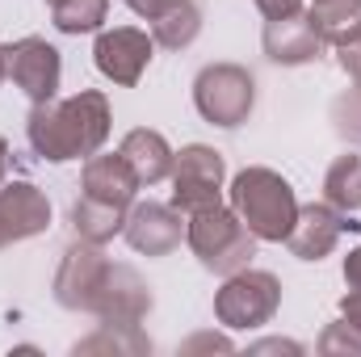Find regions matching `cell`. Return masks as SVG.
I'll return each instance as SVG.
<instances>
[{"instance_id":"obj_1","label":"cell","mask_w":361,"mask_h":357,"mask_svg":"<svg viewBox=\"0 0 361 357\" xmlns=\"http://www.w3.org/2000/svg\"><path fill=\"white\" fill-rule=\"evenodd\" d=\"M25 135H30V147L51 164L89 160L109 139V101L97 89H85L68 101H55V97L34 101L25 118Z\"/></svg>"},{"instance_id":"obj_2","label":"cell","mask_w":361,"mask_h":357,"mask_svg":"<svg viewBox=\"0 0 361 357\" xmlns=\"http://www.w3.org/2000/svg\"><path fill=\"white\" fill-rule=\"evenodd\" d=\"M231 210L244 219V227L257 240L281 244L294 227L298 214V198L290 189V181L273 169H244L231 181Z\"/></svg>"},{"instance_id":"obj_3","label":"cell","mask_w":361,"mask_h":357,"mask_svg":"<svg viewBox=\"0 0 361 357\" xmlns=\"http://www.w3.org/2000/svg\"><path fill=\"white\" fill-rule=\"evenodd\" d=\"M185 240H189V248H193V257L202 265L210 269V273H223V277L235 273V269H248V261L257 257V236L223 202L210 206V210L189 214Z\"/></svg>"},{"instance_id":"obj_4","label":"cell","mask_w":361,"mask_h":357,"mask_svg":"<svg viewBox=\"0 0 361 357\" xmlns=\"http://www.w3.org/2000/svg\"><path fill=\"white\" fill-rule=\"evenodd\" d=\"M252 101H257V80L240 63H210L193 80V105H197V114L210 126H227L231 131V126L248 122Z\"/></svg>"},{"instance_id":"obj_5","label":"cell","mask_w":361,"mask_h":357,"mask_svg":"<svg viewBox=\"0 0 361 357\" xmlns=\"http://www.w3.org/2000/svg\"><path fill=\"white\" fill-rule=\"evenodd\" d=\"M277 307H281V282L265 269H235L214 294V315L227 328H261L277 315Z\"/></svg>"},{"instance_id":"obj_6","label":"cell","mask_w":361,"mask_h":357,"mask_svg":"<svg viewBox=\"0 0 361 357\" xmlns=\"http://www.w3.org/2000/svg\"><path fill=\"white\" fill-rule=\"evenodd\" d=\"M223 177H227V164L214 147H206V143L180 147V156L173 160V206L180 214H197V210L219 206Z\"/></svg>"},{"instance_id":"obj_7","label":"cell","mask_w":361,"mask_h":357,"mask_svg":"<svg viewBox=\"0 0 361 357\" xmlns=\"http://www.w3.org/2000/svg\"><path fill=\"white\" fill-rule=\"evenodd\" d=\"M109 269H114V261L101 253V244H92V240L72 244L63 253L59 273H55V298H59V307L97 315L101 294H105V282H109Z\"/></svg>"},{"instance_id":"obj_8","label":"cell","mask_w":361,"mask_h":357,"mask_svg":"<svg viewBox=\"0 0 361 357\" xmlns=\"http://www.w3.org/2000/svg\"><path fill=\"white\" fill-rule=\"evenodd\" d=\"M0 63H4V80H13L30 101H51L59 92V76H63L59 51L38 34L0 47Z\"/></svg>"},{"instance_id":"obj_9","label":"cell","mask_w":361,"mask_h":357,"mask_svg":"<svg viewBox=\"0 0 361 357\" xmlns=\"http://www.w3.org/2000/svg\"><path fill=\"white\" fill-rule=\"evenodd\" d=\"M152 51H156V38H152L147 30L118 25V30H101V34H97L92 59H97V72H101L105 80L130 89V85H139V76L147 72Z\"/></svg>"},{"instance_id":"obj_10","label":"cell","mask_w":361,"mask_h":357,"mask_svg":"<svg viewBox=\"0 0 361 357\" xmlns=\"http://www.w3.org/2000/svg\"><path fill=\"white\" fill-rule=\"evenodd\" d=\"M361 223H353V214L328 206V202H311V206H298L294 214V227L286 236V248L298 257V261H324L345 231H357Z\"/></svg>"},{"instance_id":"obj_11","label":"cell","mask_w":361,"mask_h":357,"mask_svg":"<svg viewBox=\"0 0 361 357\" xmlns=\"http://www.w3.org/2000/svg\"><path fill=\"white\" fill-rule=\"evenodd\" d=\"M51 227V202L30 181H4L0 185V248L30 240Z\"/></svg>"},{"instance_id":"obj_12","label":"cell","mask_w":361,"mask_h":357,"mask_svg":"<svg viewBox=\"0 0 361 357\" xmlns=\"http://www.w3.org/2000/svg\"><path fill=\"white\" fill-rule=\"evenodd\" d=\"M126 244L143 257H169L180 244V210L164 202H135L122 227Z\"/></svg>"},{"instance_id":"obj_13","label":"cell","mask_w":361,"mask_h":357,"mask_svg":"<svg viewBox=\"0 0 361 357\" xmlns=\"http://www.w3.org/2000/svg\"><path fill=\"white\" fill-rule=\"evenodd\" d=\"M265 55H269L273 63H286V68H298V63H311V59H319V51H324V38L315 34V25H311V17L298 8V13H290V17H273L265 21Z\"/></svg>"},{"instance_id":"obj_14","label":"cell","mask_w":361,"mask_h":357,"mask_svg":"<svg viewBox=\"0 0 361 357\" xmlns=\"http://www.w3.org/2000/svg\"><path fill=\"white\" fill-rule=\"evenodd\" d=\"M147 311H152V290H147V282H143L130 265H114L109 269V282H105V294H101V307H97V320H101V324L139 328V320H143Z\"/></svg>"},{"instance_id":"obj_15","label":"cell","mask_w":361,"mask_h":357,"mask_svg":"<svg viewBox=\"0 0 361 357\" xmlns=\"http://www.w3.org/2000/svg\"><path fill=\"white\" fill-rule=\"evenodd\" d=\"M80 189H85L80 198L118 206V210H130L135 206V193H139V177L130 173V164L122 160V152L118 156H89Z\"/></svg>"},{"instance_id":"obj_16","label":"cell","mask_w":361,"mask_h":357,"mask_svg":"<svg viewBox=\"0 0 361 357\" xmlns=\"http://www.w3.org/2000/svg\"><path fill=\"white\" fill-rule=\"evenodd\" d=\"M122 160L130 164V173L139 177V185H160V181L173 173V147L160 131H147V126H135L126 139H122Z\"/></svg>"},{"instance_id":"obj_17","label":"cell","mask_w":361,"mask_h":357,"mask_svg":"<svg viewBox=\"0 0 361 357\" xmlns=\"http://www.w3.org/2000/svg\"><path fill=\"white\" fill-rule=\"evenodd\" d=\"M147 21H152L156 47H169V51H185L202 34V13L193 0H164Z\"/></svg>"},{"instance_id":"obj_18","label":"cell","mask_w":361,"mask_h":357,"mask_svg":"<svg viewBox=\"0 0 361 357\" xmlns=\"http://www.w3.org/2000/svg\"><path fill=\"white\" fill-rule=\"evenodd\" d=\"M307 17H311L315 34H319L324 42L341 47V42L357 38V30H361V0H311Z\"/></svg>"},{"instance_id":"obj_19","label":"cell","mask_w":361,"mask_h":357,"mask_svg":"<svg viewBox=\"0 0 361 357\" xmlns=\"http://www.w3.org/2000/svg\"><path fill=\"white\" fill-rule=\"evenodd\" d=\"M324 202L345 210V214L361 210V156L345 152V156L332 160V169L324 177Z\"/></svg>"},{"instance_id":"obj_20","label":"cell","mask_w":361,"mask_h":357,"mask_svg":"<svg viewBox=\"0 0 361 357\" xmlns=\"http://www.w3.org/2000/svg\"><path fill=\"white\" fill-rule=\"evenodd\" d=\"M72 223H76V236H80V240L105 244V240H114V236L126 227V210L105 206V202H92V198H80V202L72 206Z\"/></svg>"},{"instance_id":"obj_21","label":"cell","mask_w":361,"mask_h":357,"mask_svg":"<svg viewBox=\"0 0 361 357\" xmlns=\"http://www.w3.org/2000/svg\"><path fill=\"white\" fill-rule=\"evenodd\" d=\"M105 13H109V0H55L51 4L59 34H92V30H101Z\"/></svg>"},{"instance_id":"obj_22","label":"cell","mask_w":361,"mask_h":357,"mask_svg":"<svg viewBox=\"0 0 361 357\" xmlns=\"http://www.w3.org/2000/svg\"><path fill=\"white\" fill-rule=\"evenodd\" d=\"M332 126H336L341 139L361 143V80H357V89L341 92V97L332 101Z\"/></svg>"},{"instance_id":"obj_23","label":"cell","mask_w":361,"mask_h":357,"mask_svg":"<svg viewBox=\"0 0 361 357\" xmlns=\"http://www.w3.org/2000/svg\"><path fill=\"white\" fill-rule=\"evenodd\" d=\"M319 353H361V332L353 324H328V332L319 337Z\"/></svg>"},{"instance_id":"obj_24","label":"cell","mask_w":361,"mask_h":357,"mask_svg":"<svg viewBox=\"0 0 361 357\" xmlns=\"http://www.w3.org/2000/svg\"><path fill=\"white\" fill-rule=\"evenodd\" d=\"M257 8L265 13V21H273V17H290V13H298L302 0H257Z\"/></svg>"},{"instance_id":"obj_25","label":"cell","mask_w":361,"mask_h":357,"mask_svg":"<svg viewBox=\"0 0 361 357\" xmlns=\"http://www.w3.org/2000/svg\"><path fill=\"white\" fill-rule=\"evenodd\" d=\"M341 320L353 324V328L361 332V290H349V294L341 298Z\"/></svg>"},{"instance_id":"obj_26","label":"cell","mask_w":361,"mask_h":357,"mask_svg":"<svg viewBox=\"0 0 361 357\" xmlns=\"http://www.w3.org/2000/svg\"><path fill=\"white\" fill-rule=\"evenodd\" d=\"M345 282H349V290H361V248L345 257Z\"/></svg>"},{"instance_id":"obj_27","label":"cell","mask_w":361,"mask_h":357,"mask_svg":"<svg viewBox=\"0 0 361 357\" xmlns=\"http://www.w3.org/2000/svg\"><path fill=\"white\" fill-rule=\"evenodd\" d=\"M185 349H231L223 337H197V341H189Z\"/></svg>"},{"instance_id":"obj_28","label":"cell","mask_w":361,"mask_h":357,"mask_svg":"<svg viewBox=\"0 0 361 357\" xmlns=\"http://www.w3.org/2000/svg\"><path fill=\"white\" fill-rule=\"evenodd\" d=\"M126 4H130V8H135L139 17H152V13H156V8H160L164 0H126Z\"/></svg>"},{"instance_id":"obj_29","label":"cell","mask_w":361,"mask_h":357,"mask_svg":"<svg viewBox=\"0 0 361 357\" xmlns=\"http://www.w3.org/2000/svg\"><path fill=\"white\" fill-rule=\"evenodd\" d=\"M8 156H13V152H8V139L0 135V185L8 181Z\"/></svg>"},{"instance_id":"obj_30","label":"cell","mask_w":361,"mask_h":357,"mask_svg":"<svg viewBox=\"0 0 361 357\" xmlns=\"http://www.w3.org/2000/svg\"><path fill=\"white\" fill-rule=\"evenodd\" d=\"M0 80H4V63H0Z\"/></svg>"},{"instance_id":"obj_31","label":"cell","mask_w":361,"mask_h":357,"mask_svg":"<svg viewBox=\"0 0 361 357\" xmlns=\"http://www.w3.org/2000/svg\"><path fill=\"white\" fill-rule=\"evenodd\" d=\"M357 42H361V30H357Z\"/></svg>"},{"instance_id":"obj_32","label":"cell","mask_w":361,"mask_h":357,"mask_svg":"<svg viewBox=\"0 0 361 357\" xmlns=\"http://www.w3.org/2000/svg\"><path fill=\"white\" fill-rule=\"evenodd\" d=\"M51 4H55V0H51Z\"/></svg>"}]
</instances>
